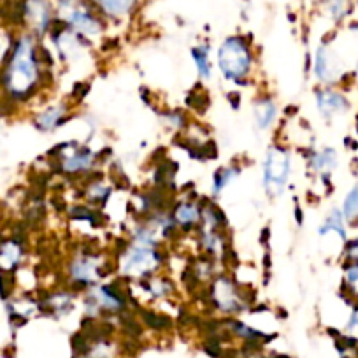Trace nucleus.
Returning a JSON list of instances; mask_svg holds the SVG:
<instances>
[{
    "instance_id": "nucleus-9",
    "label": "nucleus",
    "mask_w": 358,
    "mask_h": 358,
    "mask_svg": "<svg viewBox=\"0 0 358 358\" xmlns=\"http://www.w3.org/2000/svg\"><path fill=\"white\" fill-rule=\"evenodd\" d=\"M23 19L32 28V34L39 37L53 28L57 9L51 4V0H25Z\"/></svg>"
},
{
    "instance_id": "nucleus-13",
    "label": "nucleus",
    "mask_w": 358,
    "mask_h": 358,
    "mask_svg": "<svg viewBox=\"0 0 358 358\" xmlns=\"http://www.w3.org/2000/svg\"><path fill=\"white\" fill-rule=\"evenodd\" d=\"M69 111L70 108L66 102H58V104L50 106V108L41 111L34 118L35 128H39L41 132H54L66 123V119L69 118Z\"/></svg>"
},
{
    "instance_id": "nucleus-18",
    "label": "nucleus",
    "mask_w": 358,
    "mask_h": 358,
    "mask_svg": "<svg viewBox=\"0 0 358 358\" xmlns=\"http://www.w3.org/2000/svg\"><path fill=\"white\" fill-rule=\"evenodd\" d=\"M25 250L21 243L9 239L0 244V269L2 270H14L19 263L23 262Z\"/></svg>"
},
{
    "instance_id": "nucleus-7",
    "label": "nucleus",
    "mask_w": 358,
    "mask_h": 358,
    "mask_svg": "<svg viewBox=\"0 0 358 358\" xmlns=\"http://www.w3.org/2000/svg\"><path fill=\"white\" fill-rule=\"evenodd\" d=\"M212 306L223 315H235L244 309L243 293L239 292L237 285L228 276H216L209 293Z\"/></svg>"
},
{
    "instance_id": "nucleus-26",
    "label": "nucleus",
    "mask_w": 358,
    "mask_h": 358,
    "mask_svg": "<svg viewBox=\"0 0 358 358\" xmlns=\"http://www.w3.org/2000/svg\"><path fill=\"white\" fill-rule=\"evenodd\" d=\"M344 283L351 295L358 297V263H348L346 270H344Z\"/></svg>"
},
{
    "instance_id": "nucleus-5",
    "label": "nucleus",
    "mask_w": 358,
    "mask_h": 358,
    "mask_svg": "<svg viewBox=\"0 0 358 358\" xmlns=\"http://www.w3.org/2000/svg\"><path fill=\"white\" fill-rule=\"evenodd\" d=\"M106 260L99 251H79L76 257L70 260L67 267L69 279L81 290H90L95 285H101L106 276Z\"/></svg>"
},
{
    "instance_id": "nucleus-16",
    "label": "nucleus",
    "mask_w": 358,
    "mask_h": 358,
    "mask_svg": "<svg viewBox=\"0 0 358 358\" xmlns=\"http://www.w3.org/2000/svg\"><path fill=\"white\" fill-rule=\"evenodd\" d=\"M309 167L315 170L316 174H320L324 179H328L332 172L337 167V153L332 148H324V150L312 151L309 155Z\"/></svg>"
},
{
    "instance_id": "nucleus-29",
    "label": "nucleus",
    "mask_w": 358,
    "mask_h": 358,
    "mask_svg": "<svg viewBox=\"0 0 358 358\" xmlns=\"http://www.w3.org/2000/svg\"><path fill=\"white\" fill-rule=\"evenodd\" d=\"M357 72H358V63H357Z\"/></svg>"
},
{
    "instance_id": "nucleus-27",
    "label": "nucleus",
    "mask_w": 358,
    "mask_h": 358,
    "mask_svg": "<svg viewBox=\"0 0 358 358\" xmlns=\"http://www.w3.org/2000/svg\"><path fill=\"white\" fill-rule=\"evenodd\" d=\"M346 335H350L351 339H358V308H355L353 315H351L350 321H348Z\"/></svg>"
},
{
    "instance_id": "nucleus-17",
    "label": "nucleus",
    "mask_w": 358,
    "mask_h": 358,
    "mask_svg": "<svg viewBox=\"0 0 358 358\" xmlns=\"http://www.w3.org/2000/svg\"><path fill=\"white\" fill-rule=\"evenodd\" d=\"M74 299H76V295L72 292L60 290V292L50 293L43 306L53 312L54 318H63V316H67L74 309Z\"/></svg>"
},
{
    "instance_id": "nucleus-25",
    "label": "nucleus",
    "mask_w": 358,
    "mask_h": 358,
    "mask_svg": "<svg viewBox=\"0 0 358 358\" xmlns=\"http://www.w3.org/2000/svg\"><path fill=\"white\" fill-rule=\"evenodd\" d=\"M350 0H327V9L334 21H341L346 16Z\"/></svg>"
},
{
    "instance_id": "nucleus-24",
    "label": "nucleus",
    "mask_w": 358,
    "mask_h": 358,
    "mask_svg": "<svg viewBox=\"0 0 358 358\" xmlns=\"http://www.w3.org/2000/svg\"><path fill=\"white\" fill-rule=\"evenodd\" d=\"M163 121H166L167 127L176 128V130H181L186 127V116L185 112L179 111V109H172V111H167L162 115Z\"/></svg>"
},
{
    "instance_id": "nucleus-2",
    "label": "nucleus",
    "mask_w": 358,
    "mask_h": 358,
    "mask_svg": "<svg viewBox=\"0 0 358 358\" xmlns=\"http://www.w3.org/2000/svg\"><path fill=\"white\" fill-rule=\"evenodd\" d=\"M216 63L227 81L244 83L255 66V54L250 41L243 35H230L220 44Z\"/></svg>"
},
{
    "instance_id": "nucleus-3",
    "label": "nucleus",
    "mask_w": 358,
    "mask_h": 358,
    "mask_svg": "<svg viewBox=\"0 0 358 358\" xmlns=\"http://www.w3.org/2000/svg\"><path fill=\"white\" fill-rule=\"evenodd\" d=\"M163 263H166V255L160 251V246L130 241V244L119 255L118 270L119 276H123L125 279L143 281L155 276L162 269Z\"/></svg>"
},
{
    "instance_id": "nucleus-28",
    "label": "nucleus",
    "mask_w": 358,
    "mask_h": 358,
    "mask_svg": "<svg viewBox=\"0 0 358 358\" xmlns=\"http://www.w3.org/2000/svg\"><path fill=\"white\" fill-rule=\"evenodd\" d=\"M346 258L350 263H358V237L350 241L346 246Z\"/></svg>"
},
{
    "instance_id": "nucleus-22",
    "label": "nucleus",
    "mask_w": 358,
    "mask_h": 358,
    "mask_svg": "<svg viewBox=\"0 0 358 358\" xmlns=\"http://www.w3.org/2000/svg\"><path fill=\"white\" fill-rule=\"evenodd\" d=\"M86 199H88L90 204L93 206H104L111 197V186L106 185L104 181H93L90 183V186L85 192Z\"/></svg>"
},
{
    "instance_id": "nucleus-19",
    "label": "nucleus",
    "mask_w": 358,
    "mask_h": 358,
    "mask_svg": "<svg viewBox=\"0 0 358 358\" xmlns=\"http://www.w3.org/2000/svg\"><path fill=\"white\" fill-rule=\"evenodd\" d=\"M209 44H199L192 48V58L197 66V72L201 76L202 81H209L212 76L211 58H209Z\"/></svg>"
},
{
    "instance_id": "nucleus-21",
    "label": "nucleus",
    "mask_w": 358,
    "mask_h": 358,
    "mask_svg": "<svg viewBox=\"0 0 358 358\" xmlns=\"http://www.w3.org/2000/svg\"><path fill=\"white\" fill-rule=\"evenodd\" d=\"M239 167H221L215 172V177H212V195H220L232 181H234L235 177L239 176Z\"/></svg>"
},
{
    "instance_id": "nucleus-23",
    "label": "nucleus",
    "mask_w": 358,
    "mask_h": 358,
    "mask_svg": "<svg viewBox=\"0 0 358 358\" xmlns=\"http://www.w3.org/2000/svg\"><path fill=\"white\" fill-rule=\"evenodd\" d=\"M341 211H343L344 220H346L348 223H353V221L358 220V186L351 188V192L348 193Z\"/></svg>"
},
{
    "instance_id": "nucleus-11",
    "label": "nucleus",
    "mask_w": 358,
    "mask_h": 358,
    "mask_svg": "<svg viewBox=\"0 0 358 358\" xmlns=\"http://www.w3.org/2000/svg\"><path fill=\"white\" fill-rule=\"evenodd\" d=\"M315 99L318 112H320L325 119H330L337 115H343V112H346L348 108H350V102H348L346 97L341 92H335V90L332 88L316 90Z\"/></svg>"
},
{
    "instance_id": "nucleus-6",
    "label": "nucleus",
    "mask_w": 358,
    "mask_h": 358,
    "mask_svg": "<svg viewBox=\"0 0 358 358\" xmlns=\"http://www.w3.org/2000/svg\"><path fill=\"white\" fill-rule=\"evenodd\" d=\"M127 308V295L118 283H101L85 292V311L90 316H99L101 312L118 315Z\"/></svg>"
},
{
    "instance_id": "nucleus-4",
    "label": "nucleus",
    "mask_w": 358,
    "mask_h": 358,
    "mask_svg": "<svg viewBox=\"0 0 358 358\" xmlns=\"http://www.w3.org/2000/svg\"><path fill=\"white\" fill-rule=\"evenodd\" d=\"M292 174V151L281 144H272L267 150L262 163V185L269 197H279L286 190Z\"/></svg>"
},
{
    "instance_id": "nucleus-20",
    "label": "nucleus",
    "mask_w": 358,
    "mask_h": 358,
    "mask_svg": "<svg viewBox=\"0 0 358 358\" xmlns=\"http://www.w3.org/2000/svg\"><path fill=\"white\" fill-rule=\"evenodd\" d=\"M344 223H346V220H344L343 211L332 209L327 218H325L324 223H321V227L318 228V234L327 235L330 232H335V234H339V237L343 241H346V227H344Z\"/></svg>"
},
{
    "instance_id": "nucleus-14",
    "label": "nucleus",
    "mask_w": 358,
    "mask_h": 358,
    "mask_svg": "<svg viewBox=\"0 0 358 358\" xmlns=\"http://www.w3.org/2000/svg\"><path fill=\"white\" fill-rule=\"evenodd\" d=\"M253 115L255 125H257L258 130L266 132L272 128V125L276 123L277 115H279V106L270 95H262L255 102Z\"/></svg>"
},
{
    "instance_id": "nucleus-10",
    "label": "nucleus",
    "mask_w": 358,
    "mask_h": 358,
    "mask_svg": "<svg viewBox=\"0 0 358 358\" xmlns=\"http://www.w3.org/2000/svg\"><path fill=\"white\" fill-rule=\"evenodd\" d=\"M312 72H315V77L321 85H332V83L337 81V77H339V66H337V60H335L328 44H321L316 50L315 62H312Z\"/></svg>"
},
{
    "instance_id": "nucleus-1",
    "label": "nucleus",
    "mask_w": 358,
    "mask_h": 358,
    "mask_svg": "<svg viewBox=\"0 0 358 358\" xmlns=\"http://www.w3.org/2000/svg\"><path fill=\"white\" fill-rule=\"evenodd\" d=\"M43 79V62L34 34H23L12 46L2 74L6 93L14 101H27Z\"/></svg>"
},
{
    "instance_id": "nucleus-15",
    "label": "nucleus",
    "mask_w": 358,
    "mask_h": 358,
    "mask_svg": "<svg viewBox=\"0 0 358 358\" xmlns=\"http://www.w3.org/2000/svg\"><path fill=\"white\" fill-rule=\"evenodd\" d=\"M101 14L109 19H121L130 16L139 6V0H93Z\"/></svg>"
},
{
    "instance_id": "nucleus-12",
    "label": "nucleus",
    "mask_w": 358,
    "mask_h": 358,
    "mask_svg": "<svg viewBox=\"0 0 358 358\" xmlns=\"http://www.w3.org/2000/svg\"><path fill=\"white\" fill-rule=\"evenodd\" d=\"M172 216L179 230H193L202 223V208L195 201L176 202L172 208Z\"/></svg>"
},
{
    "instance_id": "nucleus-8",
    "label": "nucleus",
    "mask_w": 358,
    "mask_h": 358,
    "mask_svg": "<svg viewBox=\"0 0 358 358\" xmlns=\"http://www.w3.org/2000/svg\"><path fill=\"white\" fill-rule=\"evenodd\" d=\"M66 151L60 153V169L63 174L69 176H77V174H86L95 167V153L90 148L81 146L79 143L62 144Z\"/></svg>"
}]
</instances>
